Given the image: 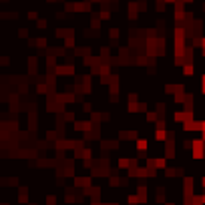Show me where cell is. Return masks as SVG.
Here are the masks:
<instances>
[{
	"label": "cell",
	"instance_id": "cell-1",
	"mask_svg": "<svg viewBox=\"0 0 205 205\" xmlns=\"http://www.w3.org/2000/svg\"><path fill=\"white\" fill-rule=\"evenodd\" d=\"M155 137H157V141H165V139H167V133H165L163 129H157V133H155Z\"/></svg>",
	"mask_w": 205,
	"mask_h": 205
},
{
	"label": "cell",
	"instance_id": "cell-2",
	"mask_svg": "<svg viewBox=\"0 0 205 205\" xmlns=\"http://www.w3.org/2000/svg\"><path fill=\"white\" fill-rule=\"evenodd\" d=\"M137 147H139V149H147V141H145V139H139Z\"/></svg>",
	"mask_w": 205,
	"mask_h": 205
}]
</instances>
